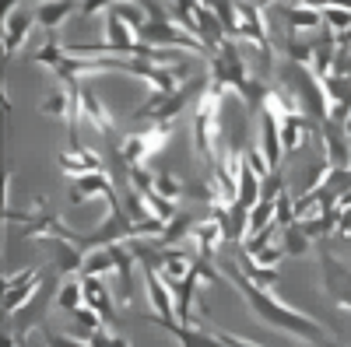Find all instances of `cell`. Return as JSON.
<instances>
[{
	"label": "cell",
	"mask_w": 351,
	"mask_h": 347,
	"mask_svg": "<svg viewBox=\"0 0 351 347\" xmlns=\"http://www.w3.org/2000/svg\"><path fill=\"white\" fill-rule=\"evenodd\" d=\"M221 274H225V281L243 295V302L250 305V312L256 316L260 323H267L271 330H281V333H288V337H299V340H306V344H313V347H344L327 326H319L316 320L302 316L299 309H291L288 302H281L278 295H271L267 287L253 284V281L239 270L236 259H221Z\"/></svg>",
	"instance_id": "cell-1"
},
{
	"label": "cell",
	"mask_w": 351,
	"mask_h": 347,
	"mask_svg": "<svg viewBox=\"0 0 351 347\" xmlns=\"http://www.w3.org/2000/svg\"><path fill=\"white\" fill-rule=\"evenodd\" d=\"M208 64H211V81H218L225 92H236L250 112L263 109V99L271 95V88L256 74H250V53L239 46V39H225Z\"/></svg>",
	"instance_id": "cell-2"
},
{
	"label": "cell",
	"mask_w": 351,
	"mask_h": 347,
	"mask_svg": "<svg viewBox=\"0 0 351 347\" xmlns=\"http://www.w3.org/2000/svg\"><path fill=\"white\" fill-rule=\"evenodd\" d=\"M221 95L225 88L218 81L208 77V84L200 88L197 95V116H193V155L200 162H208V168L215 165V155H218V144L225 137V123L218 120L221 116Z\"/></svg>",
	"instance_id": "cell-3"
},
{
	"label": "cell",
	"mask_w": 351,
	"mask_h": 347,
	"mask_svg": "<svg viewBox=\"0 0 351 347\" xmlns=\"http://www.w3.org/2000/svg\"><path fill=\"white\" fill-rule=\"evenodd\" d=\"M172 130H176V123H148L144 130L127 133V137H123V144H120V158L127 162V168L144 165L152 155H158V151L165 148V144H169Z\"/></svg>",
	"instance_id": "cell-4"
},
{
	"label": "cell",
	"mask_w": 351,
	"mask_h": 347,
	"mask_svg": "<svg viewBox=\"0 0 351 347\" xmlns=\"http://www.w3.org/2000/svg\"><path fill=\"white\" fill-rule=\"evenodd\" d=\"M319 270H324V287H327L330 305L351 316V267L330 249H324L319 253Z\"/></svg>",
	"instance_id": "cell-5"
},
{
	"label": "cell",
	"mask_w": 351,
	"mask_h": 347,
	"mask_svg": "<svg viewBox=\"0 0 351 347\" xmlns=\"http://www.w3.org/2000/svg\"><path fill=\"white\" fill-rule=\"evenodd\" d=\"M74 102H77V123L84 120L88 127H95L99 133H112L116 116H112V112H109V105L99 99V92L88 88V81L74 88ZM77 123H74V130H71V144H77Z\"/></svg>",
	"instance_id": "cell-6"
},
{
	"label": "cell",
	"mask_w": 351,
	"mask_h": 347,
	"mask_svg": "<svg viewBox=\"0 0 351 347\" xmlns=\"http://www.w3.org/2000/svg\"><path fill=\"white\" fill-rule=\"evenodd\" d=\"M193 92H197V84H183V88H180V92H172V95H155V92H152V99H148V102L134 109V120L176 123V116H180V112L186 109V102L193 99Z\"/></svg>",
	"instance_id": "cell-7"
},
{
	"label": "cell",
	"mask_w": 351,
	"mask_h": 347,
	"mask_svg": "<svg viewBox=\"0 0 351 347\" xmlns=\"http://www.w3.org/2000/svg\"><path fill=\"white\" fill-rule=\"evenodd\" d=\"M88 200H106L109 211L123 207V200L116 196V186L106 172H92V176H77V183L71 186V204H88Z\"/></svg>",
	"instance_id": "cell-8"
},
{
	"label": "cell",
	"mask_w": 351,
	"mask_h": 347,
	"mask_svg": "<svg viewBox=\"0 0 351 347\" xmlns=\"http://www.w3.org/2000/svg\"><path fill=\"white\" fill-rule=\"evenodd\" d=\"M141 277H144V292H148V302H152L155 316L176 320V287L158 274L155 264H141Z\"/></svg>",
	"instance_id": "cell-9"
},
{
	"label": "cell",
	"mask_w": 351,
	"mask_h": 347,
	"mask_svg": "<svg viewBox=\"0 0 351 347\" xmlns=\"http://www.w3.org/2000/svg\"><path fill=\"white\" fill-rule=\"evenodd\" d=\"M148 323H155V326H162L165 333H172L183 347H225V344L215 337V330H204V326H183V323H176V320H165V316H148Z\"/></svg>",
	"instance_id": "cell-10"
},
{
	"label": "cell",
	"mask_w": 351,
	"mask_h": 347,
	"mask_svg": "<svg viewBox=\"0 0 351 347\" xmlns=\"http://www.w3.org/2000/svg\"><path fill=\"white\" fill-rule=\"evenodd\" d=\"M39 112L46 116V120H60L74 130L77 123V102H74V88L71 84H64V88H53L43 102H39Z\"/></svg>",
	"instance_id": "cell-11"
},
{
	"label": "cell",
	"mask_w": 351,
	"mask_h": 347,
	"mask_svg": "<svg viewBox=\"0 0 351 347\" xmlns=\"http://www.w3.org/2000/svg\"><path fill=\"white\" fill-rule=\"evenodd\" d=\"M39 25V14L36 11H14L4 18V56H18V49L28 42V32Z\"/></svg>",
	"instance_id": "cell-12"
},
{
	"label": "cell",
	"mask_w": 351,
	"mask_h": 347,
	"mask_svg": "<svg viewBox=\"0 0 351 347\" xmlns=\"http://www.w3.org/2000/svg\"><path fill=\"white\" fill-rule=\"evenodd\" d=\"M260 151H263V158H267L271 176H274L278 165H281L285 144H281V120L274 112H267V109H260Z\"/></svg>",
	"instance_id": "cell-13"
},
{
	"label": "cell",
	"mask_w": 351,
	"mask_h": 347,
	"mask_svg": "<svg viewBox=\"0 0 351 347\" xmlns=\"http://www.w3.org/2000/svg\"><path fill=\"white\" fill-rule=\"evenodd\" d=\"M56 165H60L64 176H92V172H102V158L95 151L81 148V144H71L56 155Z\"/></svg>",
	"instance_id": "cell-14"
},
{
	"label": "cell",
	"mask_w": 351,
	"mask_h": 347,
	"mask_svg": "<svg viewBox=\"0 0 351 347\" xmlns=\"http://www.w3.org/2000/svg\"><path fill=\"white\" fill-rule=\"evenodd\" d=\"M309 133H313L309 112H291V116H285V120H281V144H285V155H295Z\"/></svg>",
	"instance_id": "cell-15"
},
{
	"label": "cell",
	"mask_w": 351,
	"mask_h": 347,
	"mask_svg": "<svg viewBox=\"0 0 351 347\" xmlns=\"http://www.w3.org/2000/svg\"><path fill=\"white\" fill-rule=\"evenodd\" d=\"M190 242L197 246V253H200V256H218V249H221V246H228V239H225V228H221V221H215V218L200 221V224L193 228Z\"/></svg>",
	"instance_id": "cell-16"
},
{
	"label": "cell",
	"mask_w": 351,
	"mask_h": 347,
	"mask_svg": "<svg viewBox=\"0 0 351 347\" xmlns=\"http://www.w3.org/2000/svg\"><path fill=\"white\" fill-rule=\"evenodd\" d=\"M39 287H43V274H39V270H36L32 277H25L21 284L4 287V312H8V316H18L28 302L39 295Z\"/></svg>",
	"instance_id": "cell-17"
},
{
	"label": "cell",
	"mask_w": 351,
	"mask_h": 347,
	"mask_svg": "<svg viewBox=\"0 0 351 347\" xmlns=\"http://www.w3.org/2000/svg\"><path fill=\"white\" fill-rule=\"evenodd\" d=\"M81 281H84V305L102 312V320L109 323L116 316V302H112V292L106 287V277H81Z\"/></svg>",
	"instance_id": "cell-18"
},
{
	"label": "cell",
	"mask_w": 351,
	"mask_h": 347,
	"mask_svg": "<svg viewBox=\"0 0 351 347\" xmlns=\"http://www.w3.org/2000/svg\"><path fill=\"white\" fill-rule=\"evenodd\" d=\"M236 264H239V270L253 281V284H260V287H278V281H281V274H278V267H263V264H256V256L253 253H246V249H239V256H236Z\"/></svg>",
	"instance_id": "cell-19"
},
{
	"label": "cell",
	"mask_w": 351,
	"mask_h": 347,
	"mask_svg": "<svg viewBox=\"0 0 351 347\" xmlns=\"http://www.w3.org/2000/svg\"><path fill=\"white\" fill-rule=\"evenodd\" d=\"M77 8H81L77 0H49V4L36 8V14H39V25L46 28V32H49V36H56V28H60V25H64Z\"/></svg>",
	"instance_id": "cell-20"
},
{
	"label": "cell",
	"mask_w": 351,
	"mask_h": 347,
	"mask_svg": "<svg viewBox=\"0 0 351 347\" xmlns=\"http://www.w3.org/2000/svg\"><path fill=\"white\" fill-rule=\"evenodd\" d=\"M260 172L246 162L243 165V176H239V193H236V207H243V211H250L253 214V207L260 204V196H263V190H260Z\"/></svg>",
	"instance_id": "cell-21"
},
{
	"label": "cell",
	"mask_w": 351,
	"mask_h": 347,
	"mask_svg": "<svg viewBox=\"0 0 351 347\" xmlns=\"http://www.w3.org/2000/svg\"><path fill=\"white\" fill-rule=\"evenodd\" d=\"M116 270V253L112 246H92L84 253V267H81V277H106Z\"/></svg>",
	"instance_id": "cell-22"
},
{
	"label": "cell",
	"mask_w": 351,
	"mask_h": 347,
	"mask_svg": "<svg viewBox=\"0 0 351 347\" xmlns=\"http://www.w3.org/2000/svg\"><path fill=\"white\" fill-rule=\"evenodd\" d=\"M316 28H324V11H319V8H306V4L288 8V32L291 36L316 32Z\"/></svg>",
	"instance_id": "cell-23"
},
{
	"label": "cell",
	"mask_w": 351,
	"mask_h": 347,
	"mask_svg": "<svg viewBox=\"0 0 351 347\" xmlns=\"http://www.w3.org/2000/svg\"><path fill=\"white\" fill-rule=\"evenodd\" d=\"M53 305L60 309V312H77V309L84 305V281L67 277V281L60 284V292L53 295Z\"/></svg>",
	"instance_id": "cell-24"
},
{
	"label": "cell",
	"mask_w": 351,
	"mask_h": 347,
	"mask_svg": "<svg viewBox=\"0 0 351 347\" xmlns=\"http://www.w3.org/2000/svg\"><path fill=\"white\" fill-rule=\"evenodd\" d=\"M71 316H74V337H81V340H92L99 330H106L102 312H95L92 305H81V309L71 312Z\"/></svg>",
	"instance_id": "cell-25"
},
{
	"label": "cell",
	"mask_w": 351,
	"mask_h": 347,
	"mask_svg": "<svg viewBox=\"0 0 351 347\" xmlns=\"http://www.w3.org/2000/svg\"><path fill=\"white\" fill-rule=\"evenodd\" d=\"M281 246H285V256H306V253H309V246H313V239L306 235L302 224L295 221V224L281 228Z\"/></svg>",
	"instance_id": "cell-26"
},
{
	"label": "cell",
	"mask_w": 351,
	"mask_h": 347,
	"mask_svg": "<svg viewBox=\"0 0 351 347\" xmlns=\"http://www.w3.org/2000/svg\"><path fill=\"white\" fill-rule=\"evenodd\" d=\"M193 218L190 214H176L169 224H165V235H162V246H183L190 235H193Z\"/></svg>",
	"instance_id": "cell-27"
},
{
	"label": "cell",
	"mask_w": 351,
	"mask_h": 347,
	"mask_svg": "<svg viewBox=\"0 0 351 347\" xmlns=\"http://www.w3.org/2000/svg\"><path fill=\"white\" fill-rule=\"evenodd\" d=\"M288 64H313V39H302V36H288Z\"/></svg>",
	"instance_id": "cell-28"
},
{
	"label": "cell",
	"mask_w": 351,
	"mask_h": 347,
	"mask_svg": "<svg viewBox=\"0 0 351 347\" xmlns=\"http://www.w3.org/2000/svg\"><path fill=\"white\" fill-rule=\"evenodd\" d=\"M274 221H278L281 228H288V224H295V196L288 193V186H281V193H278V207H274Z\"/></svg>",
	"instance_id": "cell-29"
},
{
	"label": "cell",
	"mask_w": 351,
	"mask_h": 347,
	"mask_svg": "<svg viewBox=\"0 0 351 347\" xmlns=\"http://www.w3.org/2000/svg\"><path fill=\"white\" fill-rule=\"evenodd\" d=\"M324 25L330 28V32L344 36L351 28V8H324Z\"/></svg>",
	"instance_id": "cell-30"
},
{
	"label": "cell",
	"mask_w": 351,
	"mask_h": 347,
	"mask_svg": "<svg viewBox=\"0 0 351 347\" xmlns=\"http://www.w3.org/2000/svg\"><path fill=\"white\" fill-rule=\"evenodd\" d=\"M155 193H162L165 200H180V193H183V183H180V176H172V172H158L155 176Z\"/></svg>",
	"instance_id": "cell-31"
},
{
	"label": "cell",
	"mask_w": 351,
	"mask_h": 347,
	"mask_svg": "<svg viewBox=\"0 0 351 347\" xmlns=\"http://www.w3.org/2000/svg\"><path fill=\"white\" fill-rule=\"evenodd\" d=\"M43 337H46V347H92L88 340H81V337H74V333H56V330H43Z\"/></svg>",
	"instance_id": "cell-32"
},
{
	"label": "cell",
	"mask_w": 351,
	"mask_h": 347,
	"mask_svg": "<svg viewBox=\"0 0 351 347\" xmlns=\"http://www.w3.org/2000/svg\"><path fill=\"white\" fill-rule=\"evenodd\" d=\"M127 179H130V190H137V193H148V190H155V176L144 165H134L130 172H127Z\"/></svg>",
	"instance_id": "cell-33"
},
{
	"label": "cell",
	"mask_w": 351,
	"mask_h": 347,
	"mask_svg": "<svg viewBox=\"0 0 351 347\" xmlns=\"http://www.w3.org/2000/svg\"><path fill=\"white\" fill-rule=\"evenodd\" d=\"M88 344H92V347H130L127 337H116V333H109V330H99Z\"/></svg>",
	"instance_id": "cell-34"
},
{
	"label": "cell",
	"mask_w": 351,
	"mask_h": 347,
	"mask_svg": "<svg viewBox=\"0 0 351 347\" xmlns=\"http://www.w3.org/2000/svg\"><path fill=\"white\" fill-rule=\"evenodd\" d=\"M112 4H116V0H81L77 11H81L84 18H92V14H99V11H109Z\"/></svg>",
	"instance_id": "cell-35"
},
{
	"label": "cell",
	"mask_w": 351,
	"mask_h": 347,
	"mask_svg": "<svg viewBox=\"0 0 351 347\" xmlns=\"http://www.w3.org/2000/svg\"><path fill=\"white\" fill-rule=\"evenodd\" d=\"M215 337L225 344V347H260V344H253V340H246V337H236V333H225V330H215Z\"/></svg>",
	"instance_id": "cell-36"
},
{
	"label": "cell",
	"mask_w": 351,
	"mask_h": 347,
	"mask_svg": "<svg viewBox=\"0 0 351 347\" xmlns=\"http://www.w3.org/2000/svg\"><path fill=\"white\" fill-rule=\"evenodd\" d=\"M337 46H348V49H351V28H348L344 36H337Z\"/></svg>",
	"instance_id": "cell-37"
},
{
	"label": "cell",
	"mask_w": 351,
	"mask_h": 347,
	"mask_svg": "<svg viewBox=\"0 0 351 347\" xmlns=\"http://www.w3.org/2000/svg\"><path fill=\"white\" fill-rule=\"evenodd\" d=\"M344 140L351 144V116H348V120H344Z\"/></svg>",
	"instance_id": "cell-38"
},
{
	"label": "cell",
	"mask_w": 351,
	"mask_h": 347,
	"mask_svg": "<svg viewBox=\"0 0 351 347\" xmlns=\"http://www.w3.org/2000/svg\"><path fill=\"white\" fill-rule=\"evenodd\" d=\"M25 4H32V8H43V4H49V0H25Z\"/></svg>",
	"instance_id": "cell-39"
},
{
	"label": "cell",
	"mask_w": 351,
	"mask_h": 347,
	"mask_svg": "<svg viewBox=\"0 0 351 347\" xmlns=\"http://www.w3.org/2000/svg\"><path fill=\"white\" fill-rule=\"evenodd\" d=\"M256 4H260V8H271V4H278V0H256Z\"/></svg>",
	"instance_id": "cell-40"
},
{
	"label": "cell",
	"mask_w": 351,
	"mask_h": 347,
	"mask_svg": "<svg viewBox=\"0 0 351 347\" xmlns=\"http://www.w3.org/2000/svg\"><path fill=\"white\" fill-rule=\"evenodd\" d=\"M204 4H208V0H204Z\"/></svg>",
	"instance_id": "cell-41"
}]
</instances>
